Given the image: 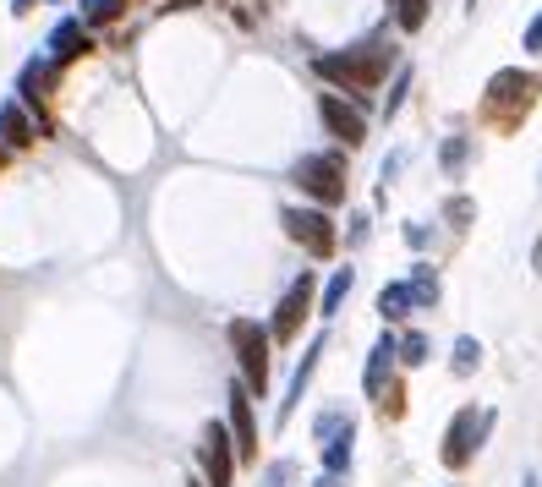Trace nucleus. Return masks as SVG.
<instances>
[{
	"instance_id": "obj_8",
	"label": "nucleus",
	"mask_w": 542,
	"mask_h": 487,
	"mask_svg": "<svg viewBox=\"0 0 542 487\" xmlns=\"http://www.w3.org/2000/svg\"><path fill=\"white\" fill-rule=\"evenodd\" d=\"M318 121H324V132H334L345 148H356V143H367V110L356 99H345V94H318Z\"/></svg>"
},
{
	"instance_id": "obj_9",
	"label": "nucleus",
	"mask_w": 542,
	"mask_h": 487,
	"mask_svg": "<svg viewBox=\"0 0 542 487\" xmlns=\"http://www.w3.org/2000/svg\"><path fill=\"white\" fill-rule=\"evenodd\" d=\"M252 394L247 384H230V400H225V427H230V438H236V460H258V416H252Z\"/></svg>"
},
{
	"instance_id": "obj_25",
	"label": "nucleus",
	"mask_w": 542,
	"mask_h": 487,
	"mask_svg": "<svg viewBox=\"0 0 542 487\" xmlns=\"http://www.w3.org/2000/svg\"><path fill=\"white\" fill-rule=\"evenodd\" d=\"M406 94H411V66L400 61V66H395V88H389V99H384V115H389V121L400 115V104H406Z\"/></svg>"
},
{
	"instance_id": "obj_33",
	"label": "nucleus",
	"mask_w": 542,
	"mask_h": 487,
	"mask_svg": "<svg viewBox=\"0 0 542 487\" xmlns=\"http://www.w3.org/2000/svg\"><path fill=\"white\" fill-rule=\"evenodd\" d=\"M187 487H203V482H198V477H192V482H187Z\"/></svg>"
},
{
	"instance_id": "obj_17",
	"label": "nucleus",
	"mask_w": 542,
	"mask_h": 487,
	"mask_svg": "<svg viewBox=\"0 0 542 487\" xmlns=\"http://www.w3.org/2000/svg\"><path fill=\"white\" fill-rule=\"evenodd\" d=\"M50 83H55V61H28V66H22V77H17V94L28 104H39L44 94H50Z\"/></svg>"
},
{
	"instance_id": "obj_18",
	"label": "nucleus",
	"mask_w": 542,
	"mask_h": 487,
	"mask_svg": "<svg viewBox=\"0 0 542 487\" xmlns=\"http://www.w3.org/2000/svg\"><path fill=\"white\" fill-rule=\"evenodd\" d=\"M351 280H356V269H351V263H340V269L329 274V285H324V301H318V312H324V323H329L334 312L345 307V296H351Z\"/></svg>"
},
{
	"instance_id": "obj_21",
	"label": "nucleus",
	"mask_w": 542,
	"mask_h": 487,
	"mask_svg": "<svg viewBox=\"0 0 542 487\" xmlns=\"http://www.w3.org/2000/svg\"><path fill=\"white\" fill-rule=\"evenodd\" d=\"M466 159H471V137H444V143H438V165H444L449 176H460Z\"/></svg>"
},
{
	"instance_id": "obj_22",
	"label": "nucleus",
	"mask_w": 542,
	"mask_h": 487,
	"mask_svg": "<svg viewBox=\"0 0 542 487\" xmlns=\"http://www.w3.org/2000/svg\"><path fill=\"white\" fill-rule=\"evenodd\" d=\"M395 340H400V362H406V367L428 362V334H422V329H406V334H395Z\"/></svg>"
},
{
	"instance_id": "obj_27",
	"label": "nucleus",
	"mask_w": 542,
	"mask_h": 487,
	"mask_svg": "<svg viewBox=\"0 0 542 487\" xmlns=\"http://www.w3.org/2000/svg\"><path fill=\"white\" fill-rule=\"evenodd\" d=\"M521 50H526V55H542V11H537L532 22H526V33H521Z\"/></svg>"
},
{
	"instance_id": "obj_28",
	"label": "nucleus",
	"mask_w": 542,
	"mask_h": 487,
	"mask_svg": "<svg viewBox=\"0 0 542 487\" xmlns=\"http://www.w3.org/2000/svg\"><path fill=\"white\" fill-rule=\"evenodd\" d=\"M444 214H449V219H455V225H466V219H471V197H455V203H449V208H444Z\"/></svg>"
},
{
	"instance_id": "obj_5",
	"label": "nucleus",
	"mask_w": 542,
	"mask_h": 487,
	"mask_svg": "<svg viewBox=\"0 0 542 487\" xmlns=\"http://www.w3.org/2000/svg\"><path fill=\"white\" fill-rule=\"evenodd\" d=\"M296 192H307V203L340 208L345 203V154H302L291 165Z\"/></svg>"
},
{
	"instance_id": "obj_26",
	"label": "nucleus",
	"mask_w": 542,
	"mask_h": 487,
	"mask_svg": "<svg viewBox=\"0 0 542 487\" xmlns=\"http://www.w3.org/2000/svg\"><path fill=\"white\" fill-rule=\"evenodd\" d=\"M345 422H351V416H345V411H334V405H329V411H318V416H313V438H318V449H324V444H329L334 433H340Z\"/></svg>"
},
{
	"instance_id": "obj_30",
	"label": "nucleus",
	"mask_w": 542,
	"mask_h": 487,
	"mask_svg": "<svg viewBox=\"0 0 542 487\" xmlns=\"http://www.w3.org/2000/svg\"><path fill=\"white\" fill-rule=\"evenodd\" d=\"M33 6H39V0H11V11H17V17H22V11H33Z\"/></svg>"
},
{
	"instance_id": "obj_13",
	"label": "nucleus",
	"mask_w": 542,
	"mask_h": 487,
	"mask_svg": "<svg viewBox=\"0 0 542 487\" xmlns=\"http://www.w3.org/2000/svg\"><path fill=\"white\" fill-rule=\"evenodd\" d=\"M50 61H77V55L88 50V22L83 17H66V22H55L50 28Z\"/></svg>"
},
{
	"instance_id": "obj_4",
	"label": "nucleus",
	"mask_w": 542,
	"mask_h": 487,
	"mask_svg": "<svg viewBox=\"0 0 542 487\" xmlns=\"http://www.w3.org/2000/svg\"><path fill=\"white\" fill-rule=\"evenodd\" d=\"M537 94H542V77H537V72H515V66H504V72H493L482 110H488V121L515 126V121H521V115L537 104Z\"/></svg>"
},
{
	"instance_id": "obj_24",
	"label": "nucleus",
	"mask_w": 542,
	"mask_h": 487,
	"mask_svg": "<svg viewBox=\"0 0 542 487\" xmlns=\"http://www.w3.org/2000/svg\"><path fill=\"white\" fill-rule=\"evenodd\" d=\"M115 17H126V0H83V22H88V28L115 22Z\"/></svg>"
},
{
	"instance_id": "obj_32",
	"label": "nucleus",
	"mask_w": 542,
	"mask_h": 487,
	"mask_svg": "<svg viewBox=\"0 0 542 487\" xmlns=\"http://www.w3.org/2000/svg\"><path fill=\"white\" fill-rule=\"evenodd\" d=\"M0 165H6V143H0Z\"/></svg>"
},
{
	"instance_id": "obj_10",
	"label": "nucleus",
	"mask_w": 542,
	"mask_h": 487,
	"mask_svg": "<svg viewBox=\"0 0 542 487\" xmlns=\"http://www.w3.org/2000/svg\"><path fill=\"white\" fill-rule=\"evenodd\" d=\"M203 471H209V487H236V438H230L225 422H209L203 427Z\"/></svg>"
},
{
	"instance_id": "obj_11",
	"label": "nucleus",
	"mask_w": 542,
	"mask_h": 487,
	"mask_svg": "<svg viewBox=\"0 0 542 487\" xmlns=\"http://www.w3.org/2000/svg\"><path fill=\"white\" fill-rule=\"evenodd\" d=\"M395 362H400V340L395 334H378L373 351H367V367H362V394L367 400H384L395 389Z\"/></svg>"
},
{
	"instance_id": "obj_16",
	"label": "nucleus",
	"mask_w": 542,
	"mask_h": 487,
	"mask_svg": "<svg viewBox=\"0 0 542 487\" xmlns=\"http://www.w3.org/2000/svg\"><path fill=\"white\" fill-rule=\"evenodd\" d=\"M411 307H417V291H411V280H395V285H384V291H378V312H384L389 323H406Z\"/></svg>"
},
{
	"instance_id": "obj_3",
	"label": "nucleus",
	"mask_w": 542,
	"mask_h": 487,
	"mask_svg": "<svg viewBox=\"0 0 542 487\" xmlns=\"http://www.w3.org/2000/svg\"><path fill=\"white\" fill-rule=\"evenodd\" d=\"M230 345H236V367H241V384H247L252 394H269V351H274V334L269 323L258 318H230Z\"/></svg>"
},
{
	"instance_id": "obj_20",
	"label": "nucleus",
	"mask_w": 542,
	"mask_h": 487,
	"mask_svg": "<svg viewBox=\"0 0 542 487\" xmlns=\"http://www.w3.org/2000/svg\"><path fill=\"white\" fill-rule=\"evenodd\" d=\"M477 367H482V345L471 340V334H460V340H455V356H449V373H455V378H471Z\"/></svg>"
},
{
	"instance_id": "obj_6",
	"label": "nucleus",
	"mask_w": 542,
	"mask_h": 487,
	"mask_svg": "<svg viewBox=\"0 0 542 487\" xmlns=\"http://www.w3.org/2000/svg\"><path fill=\"white\" fill-rule=\"evenodd\" d=\"M280 230L307 252V258H318V263H329L334 247H340V230H334L329 208H318V203H307V208H280Z\"/></svg>"
},
{
	"instance_id": "obj_14",
	"label": "nucleus",
	"mask_w": 542,
	"mask_h": 487,
	"mask_svg": "<svg viewBox=\"0 0 542 487\" xmlns=\"http://www.w3.org/2000/svg\"><path fill=\"white\" fill-rule=\"evenodd\" d=\"M351 455H356V422H345L324 444V477H345V471H351Z\"/></svg>"
},
{
	"instance_id": "obj_29",
	"label": "nucleus",
	"mask_w": 542,
	"mask_h": 487,
	"mask_svg": "<svg viewBox=\"0 0 542 487\" xmlns=\"http://www.w3.org/2000/svg\"><path fill=\"white\" fill-rule=\"evenodd\" d=\"M269 482H274V487H285V482H291V460H280V466H269Z\"/></svg>"
},
{
	"instance_id": "obj_2",
	"label": "nucleus",
	"mask_w": 542,
	"mask_h": 487,
	"mask_svg": "<svg viewBox=\"0 0 542 487\" xmlns=\"http://www.w3.org/2000/svg\"><path fill=\"white\" fill-rule=\"evenodd\" d=\"M493 427H499V411H477V405H460V411L449 416V427H444V449H438V460H444L449 471H466L471 460L482 455V444L493 438Z\"/></svg>"
},
{
	"instance_id": "obj_23",
	"label": "nucleus",
	"mask_w": 542,
	"mask_h": 487,
	"mask_svg": "<svg viewBox=\"0 0 542 487\" xmlns=\"http://www.w3.org/2000/svg\"><path fill=\"white\" fill-rule=\"evenodd\" d=\"M428 22V0H395V28L400 33H417Z\"/></svg>"
},
{
	"instance_id": "obj_12",
	"label": "nucleus",
	"mask_w": 542,
	"mask_h": 487,
	"mask_svg": "<svg viewBox=\"0 0 542 487\" xmlns=\"http://www.w3.org/2000/svg\"><path fill=\"white\" fill-rule=\"evenodd\" d=\"M324 351H329V329L318 334L313 345H307L302 351V362H296V373H291V389H285V400H280V416H274V422H291L296 416V405H302V394H307V384H313V373H318V362H324Z\"/></svg>"
},
{
	"instance_id": "obj_19",
	"label": "nucleus",
	"mask_w": 542,
	"mask_h": 487,
	"mask_svg": "<svg viewBox=\"0 0 542 487\" xmlns=\"http://www.w3.org/2000/svg\"><path fill=\"white\" fill-rule=\"evenodd\" d=\"M411 291H417V307H438L444 301V285H438L433 263H411Z\"/></svg>"
},
{
	"instance_id": "obj_15",
	"label": "nucleus",
	"mask_w": 542,
	"mask_h": 487,
	"mask_svg": "<svg viewBox=\"0 0 542 487\" xmlns=\"http://www.w3.org/2000/svg\"><path fill=\"white\" fill-rule=\"evenodd\" d=\"M0 143L6 148H28L33 143V121H28V110H22L17 99L0 104Z\"/></svg>"
},
{
	"instance_id": "obj_31",
	"label": "nucleus",
	"mask_w": 542,
	"mask_h": 487,
	"mask_svg": "<svg viewBox=\"0 0 542 487\" xmlns=\"http://www.w3.org/2000/svg\"><path fill=\"white\" fill-rule=\"evenodd\" d=\"M532 258H537V269H542V241H537V252H532Z\"/></svg>"
},
{
	"instance_id": "obj_7",
	"label": "nucleus",
	"mask_w": 542,
	"mask_h": 487,
	"mask_svg": "<svg viewBox=\"0 0 542 487\" xmlns=\"http://www.w3.org/2000/svg\"><path fill=\"white\" fill-rule=\"evenodd\" d=\"M313 274H296L291 285H285V296H280V307H274V318H269V334H274V345H291L296 334H302V323H307V312H313Z\"/></svg>"
},
{
	"instance_id": "obj_1",
	"label": "nucleus",
	"mask_w": 542,
	"mask_h": 487,
	"mask_svg": "<svg viewBox=\"0 0 542 487\" xmlns=\"http://www.w3.org/2000/svg\"><path fill=\"white\" fill-rule=\"evenodd\" d=\"M395 50L384 39H362V44H345V50H329V55H313V72L324 77L334 94L367 104L373 88L384 83V72H395Z\"/></svg>"
}]
</instances>
